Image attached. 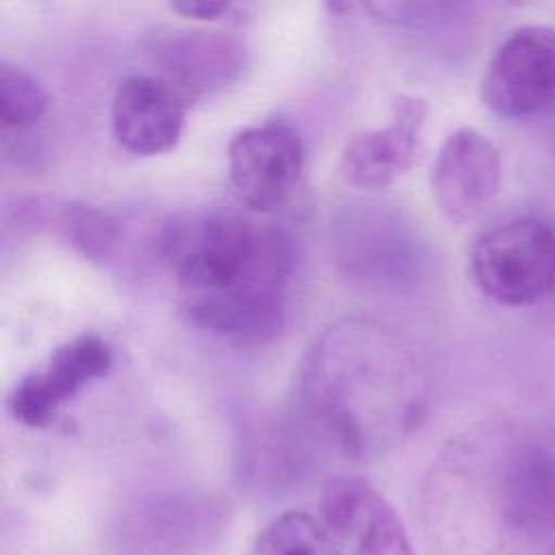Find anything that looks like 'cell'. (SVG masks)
Masks as SVG:
<instances>
[{"mask_svg": "<svg viewBox=\"0 0 555 555\" xmlns=\"http://www.w3.org/2000/svg\"><path fill=\"white\" fill-rule=\"evenodd\" d=\"M156 251L193 325L238 347H262L282 334L295 258L284 230L208 210L169 221Z\"/></svg>", "mask_w": 555, "mask_h": 555, "instance_id": "cell-1", "label": "cell"}, {"mask_svg": "<svg viewBox=\"0 0 555 555\" xmlns=\"http://www.w3.org/2000/svg\"><path fill=\"white\" fill-rule=\"evenodd\" d=\"M306 416L343 453L369 460L408 438L427 410V377L410 345L371 319H343L308 351Z\"/></svg>", "mask_w": 555, "mask_h": 555, "instance_id": "cell-2", "label": "cell"}, {"mask_svg": "<svg viewBox=\"0 0 555 555\" xmlns=\"http://www.w3.org/2000/svg\"><path fill=\"white\" fill-rule=\"evenodd\" d=\"M470 273L503 306H529L555 286V230L520 217L483 232L470 249Z\"/></svg>", "mask_w": 555, "mask_h": 555, "instance_id": "cell-3", "label": "cell"}, {"mask_svg": "<svg viewBox=\"0 0 555 555\" xmlns=\"http://www.w3.org/2000/svg\"><path fill=\"white\" fill-rule=\"evenodd\" d=\"M555 95V30L527 24L512 30L494 50L483 78L481 102L503 119L542 111Z\"/></svg>", "mask_w": 555, "mask_h": 555, "instance_id": "cell-4", "label": "cell"}, {"mask_svg": "<svg viewBox=\"0 0 555 555\" xmlns=\"http://www.w3.org/2000/svg\"><path fill=\"white\" fill-rule=\"evenodd\" d=\"M228 171L236 197L254 212H273L295 193L304 173V143L286 124L249 126L228 145Z\"/></svg>", "mask_w": 555, "mask_h": 555, "instance_id": "cell-5", "label": "cell"}, {"mask_svg": "<svg viewBox=\"0 0 555 555\" xmlns=\"http://www.w3.org/2000/svg\"><path fill=\"white\" fill-rule=\"evenodd\" d=\"M111 364L113 351L102 336H76L56 347L41 369L15 384L7 399L9 412L26 427H46L72 397L102 377Z\"/></svg>", "mask_w": 555, "mask_h": 555, "instance_id": "cell-6", "label": "cell"}, {"mask_svg": "<svg viewBox=\"0 0 555 555\" xmlns=\"http://www.w3.org/2000/svg\"><path fill=\"white\" fill-rule=\"evenodd\" d=\"M503 180L499 147L475 128L451 132L431 165V193L440 212L464 223L496 197Z\"/></svg>", "mask_w": 555, "mask_h": 555, "instance_id": "cell-7", "label": "cell"}, {"mask_svg": "<svg viewBox=\"0 0 555 555\" xmlns=\"http://www.w3.org/2000/svg\"><path fill=\"white\" fill-rule=\"evenodd\" d=\"M325 529L349 544V555H414L388 499L362 477H336L321 496Z\"/></svg>", "mask_w": 555, "mask_h": 555, "instance_id": "cell-8", "label": "cell"}, {"mask_svg": "<svg viewBox=\"0 0 555 555\" xmlns=\"http://www.w3.org/2000/svg\"><path fill=\"white\" fill-rule=\"evenodd\" d=\"M184 95L165 78L134 74L124 78L111 102L115 141L134 156L171 152L184 130Z\"/></svg>", "mask_w": 555, "mask_h": 555, "instance_id": "cell-9", "label": "cell"}, {"mask_svg": "<svg viewBox=\"0 0 555 555\" xmlns=\"http://www.w3.org/2000/svg\"><path fill=\"white\" fill-rule=\"evenodd\" d=\"M425 117V100L397 98L386 126L362 130L345 143L338 163L340 178L356 189H382L395 182L416 160Z\"/></svg>", "mask_w": 555, "mask_h": 555, "instance_id": "cell-10", "label": "cell"}, {"mask_svg": "<svg viewBox=\"0 0 555 555\" xmlns=\"http://www.w3.org/2000/svg\"><path fill=\"white\" fill-rule=\"evenodd\" d=\"M221 507L208 499L169 496L132 509L121 522V544L137 555L189 553L221 527Z\"/></svg>", "mask_w": 555, "mask_h": 555, "instance_id": "cell-11", "label": "cell"}, {"mask_svg": "<svg viewBox=\"0 0 555 555\" xmlns=\"http://www.w3.org/2000/svg\"><path fill=\"white\" fill-rule=\"evenodd\" d=\"M154 54L182 95L221 91L245 69L243 43L219 33H173L156 41Z\"/></svg>", "mask_w": 555, "mask_h": 555, "instance_id": "cell-12", "label": "cell"}, {"mask_svg": "<svg viewBox=\"0 0 555 555\" xmlns=\"http://www.w3.org/2000/svg\"><path fill=\"white\" fill-rule=\"evenodd\" d=\"M505 492L518 540H538L555 527V457L535 442L505 440Z\"/></svg>", "mask_w": 555, "mask_h": 555, "instance_id": "cell-13", "label": "cell"}, {"mask_svg": "<svg viewBox=\"0 0 555 555\" xmlns=\"http://www.w3.org/2000/svg\"><path fill=\"white\" fill-rule=\"evenodd\" d=\"M371 241L360 234L353 225L347 228L343 245V267L366 282H382V284H397L408 278V271L414 269V260L408 251V236L403 234L397 223L371 221Z\"/></svg>", "mask_w": 555, "mask_h": 555, "instance_id": "cell-14", "label": "cell"}, {"mask_svg": "<svg viewBox=\"0 0 555 555\" xmlns=\"http://www.w3.org/2000/svg\"><path fill=\"white\" fill-rule=\"evenodd\" d=\"M251 555H340L325 525L308 514L288 512L275 518L256 540Z\"/></svg>", "mask_w": 555, "mask_h": 555, "instance_id": "cell-15", "label": "cell"}, {"mask_svg": "<svg viewBox=\"0 0 555 555\" xmlns=\"http://www.w3.org/2000/svg\"><path fill=\"white\" fill-rule=\"evenodd\" d=\"M50 95L43 85L26 69L0 63V126L4 130H24L43 119Z\"/></svg>", "mask_w": 555, "mask_h": 555, "instance_id": "cell-16", "label": "cell"}, {"mask_svg": "<svg viewBox=\"0 0 555 555\" xmlns=\"http://www.w3.org/2000/svg\"><path fill=\"white\" fill-rule=\"evenodd\" d=\"M238 0H169L171 9L189 20H215L230 11Z\"/></svg>", "mask_w": 555, "mask_h": 555, "instance_id": "cell-17", "label": "cell"}, {"mask_svg": "<svg viewBox=\"0 0 555 555\" xmlns=\"http://www.w3.org/2000/svg\"><path fill=\"white\" fill-rule=\"evenodd\" d=\"M323 2H325L327 9H332L334 13L345 15V13L356 11V7H358L362 0H323Z\"/></svg>", "mask_w": 555, "mask_h": 555, "instance_id": "cell-18", "label": "cell"}]
</instances>
